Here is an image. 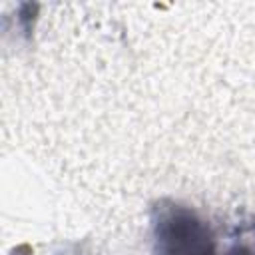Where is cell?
I'll list each match as a JSON object with an SVG mask.
<instances>
[{"mask_svg": "<svg viewBox=\"0 0 255 255\" xmlns=\"http://www.w3.org/2000/svg\"><path fill=\"white\" fill-rule=\"evenodd\" d=\"M149 241L153 255H217L211 225L193 207L173 199L151 205Z\"/></svg>", "mask_w": 255, "mask_h": 255, "instance_id": "cell-1", "label": "cell"}, {"mask_svg": "<svg viewBox=\"0 0 255 255\" xmlns=\"http://www.w3.org/2000/svg\"><path fill=\"white\" fill-rule=\"evenodd\" d=\"M223 255H255V219L237 225Z\"/></svg>", "mask_w": 255, "mask_h": 255, "instance_id": "cell-2", "label": "cell"}, {"mask_svg": "<svg viewBox=\"0 0 255 255\" xmlns=\"http://www.w3.org/2000/svg\"><path fill=\"white\" fill-rule=\"evenodd\" d=\"M34 20H36V6H32V4H22V6H20L18 22H20V28L24 30V34H30V32H32Z\"/></svg>", "mask_w": 255, "mask_h": 255, "instance_id": "cell-3", "label": "cell"}]
</instances>
